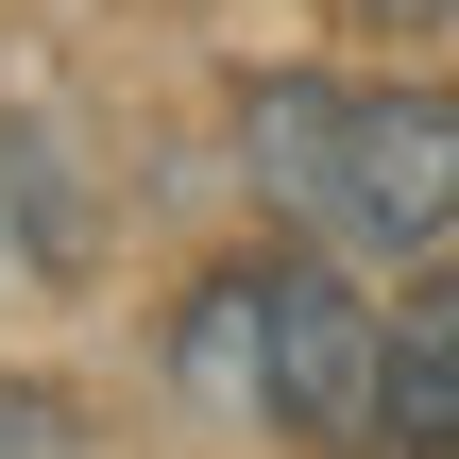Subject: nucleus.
Segmentation results:
<instances>
[{
    "instance_id": "7ed1b4c3",
    "label": "nucleus",
    "mask_w": 459,
    "mask_h": 459,
    "mask_svg": "<svg viewBox=\"0 0 459 459\" xmlns=\"http://www.w3.org/2000/svg\"><path fill=\"white\" fill-rule=\"evenodd\" d=\"M375 459H459V273L409 290V324H375Z\"/></svg>"
},
{
    "instance_id": "20e7f679",
    "label": "nucleus",
    "mask_w": 459,
    "mask_h": 459,
    "mask_svg": "<svg viewBox=\"0 0 459 459\" xmlns=\"http://www.w3.org/2000/svg\"><path fill=\"white\" fill-rule=\"evenodd\" d=\"M238 170H255V204H324V170H341V85H307V68H255L238 85Z\"/></svg>"
},
{
    "instance_id": "0eeeda50",
    "label": "nucleus",
    "mask_w": 459,
    "mask_h": 459,
    "mask_svg": "<svg viewBox=\"0 0 459 459\" xmlns=\"http://www.w3.org/2000/svg\"><path fill=\"white\" fill-rule=\"evenodd\" d=\"M358 17H375V34H443L459 0H358Z\"/></svg>"
},
{
    "instance_id": "39448f33",
    "label": "nucleus",
    "mask_w": 459,
    "mask_h": 459,
    "mask_svg": "<svg viewBox=\"0 0 459 459\" xmlns=\"http://www.w3.org/2000/svg\"><path fill=\"white\" fill-rule=\"evenodd\" d=\"M238 358H255V273H204V290H187V324H170V375L238 392Z\"/></svg>"
},
{
    "instance_id": "423d86ee",
    "label": "nucleus",
    "mask_w": 459,
    "mask_h": 459,
    "mask_svg": "<svg viewBox=\"0 0 459 459\" xmlns=\"http://www.w3.org/2000/svg\"><path fill=\"white\" fill-rule=\"evenodd\" d=\"M0 459H85V409H68V392H17V375H0Z\"/></svg>"
},
{
    "instance_id": "f03ea898",
    "label": "nucleus",
    "mask_w": 459,
    "mask_h": 459,
    "mask_svg": "<svg viewBox=\"0 0 459 459\" xmlns=\"http://www.w3.org/2000/svg\"><path fill=\"white\" fill-rule=\"evenodd\" d=\"M238 392H255L290 443L375 459V307H358L341 273H255V358H238Z\"/></svg>"
},
{
    "instance_id": "f257e3e1",
    "label": "nucleus",
    "mask_w": 459,
    "mask_h": 459,
    "mask_svg": "<svg viewBox=\"0 0 459 459\" xmlns=\"http://www.w3.org/2000/svg\"><path fill=\"white\" fill-rule=\"evenodd\" d=\"M341 255H443L459 221V85H375V102H341V170H324V204H307Z\"/></svg>"
}]
</instances>
